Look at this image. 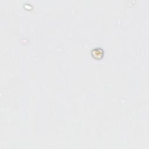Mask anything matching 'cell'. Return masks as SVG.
<instances>
[{"instance_id":"1","label":"cell","mask_w":149,"mask_h":149,"mask_svg":"<svg viewBox=\"0 0 149 149\" xmlns=\"http://www.w3.org/2000/svg\"><path fill=\"white\" fill-rule=\"evenodd\" d=\"M91 54L94 58L95 59H101L104 55L103 49L100 48H96L92 50Z\"/></svg>"}]
</instances>
